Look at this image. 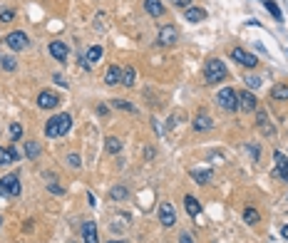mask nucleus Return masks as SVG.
<instances>
[{"instance_id": "1", "label": "nucleus", "mask_w": 288, "mask_h": 243, "mask_svg": "<svg viewBox=\"0 0 288 243\" xmlns=\"http://www.w3.org/2000/svg\"><path fill=\"white\" fill-rule=\"evenodd\" d=\"M70 129H72V117H70V114H57V117H52L48 124H45V134H48L50 139L65 137Z\"/></svg>"}, {"instance_id": "2", "label": "nucleus", "mask_w": 288, "mask_h": 243, "mask_svg": "<svg viewBox=\"0 0 288 243\" xmlns=\"http://www.w3.org/2000/svg\"><path fill=\"white\" fill-rule=\"evenodd\" d=\"M226 77V67L221 60H209L207 65H204V79H207V85H216V82H224Z\"/></svg>"}, {"instance_id": "3", "label": "nucleus", "mask_w": 288, "mask_h": 243, "mask_svg": "<svg viewBox=\"0 0 288 243\" xmlns=\"http://www.w3.org/2000/svg\"><path fill=\"white\" fill-rule=\"evenodd\" d=\"M216 102H219V107L226 109V112H236V109H238V95H236L231 87H224V90L216 95Z\"/></svg>"}, {"instance_id": "4", "label": "nucleus", "mask_w": 288, "mask_h": 243, "mask_svg": "<svg viewBox=\"0 0 288 243\" xmlns=\"http://www.w3.org/2000/svg\"><path fill=\"white\" fill-rule=\"evenodd\" d=\"M231 60H234V62H238L241 67H249V70L259 65V57H256L254 52H249V50H243V48L231 50Z\"/></svg>"}, {"instance_id": "5", "label": "nucleus", "mask_w": 288, "mask_h": 243, "mask_svg": "<svg viewBox=\"0 0 288 243\" xmlns=\"http://www.w3.org/2000/svg\"><path fill=\"white\" fill-rule=\"evenodd\" d=\"M5 45H8L10 50L20 52V50H25V48L30 45V40H27V35H25L23 30H15V32H10V35L5 37Z\"/></svg>"}, {"instance_id": "6", "label": "nucleus", "mask_w": 288, "mask_h": 243, "mask_svg": "<svg viewBox=\"0 0 288 243\" xmlns=\"http://www.w3.org/2000/svg\"><path fill=\"white\" fill-rule=\"evenodd\" d=\"M0 194H5V196H18L20 194V181L15 174H8L0 179Z\"/></svg>"}, {"instance_id": "7", "label": "nucleus", "mask_w": 288, "mask_h": 243, "mask_svg": "<svg viewBox=\"0 0 288 243\" xmlns=\"http://www.w3.org/2000/svg\"><path fill=\"white\" fill-rule=\"evenodd\" d=\"M159 221L164 228H172L177 223V216H174V206L169 204V201H164V204L159 206Z\"/></svg>"}, {"instance_id": "8", "label": "nucleus", "mask_w": 288, "mask_h": 243, "mask_svg": "<svg viewBox=\"0 0 288 243\" xmlns=\"http://www.w3.org/2000/svg\"><path fill=\"white\" fill-rule=\"evenodd\" d=\"M177 37H179V32H177V27H174V25H164V27L159 30L157 43H159V45H174V43H177Z\"/></svg>"}, {"instance_id": "9", "label": "nucleus", "mask_w": 288, "mask_h": 243, "mask_svg": "<svg viewBox=\"0 0 288 243\" xmlns=\"http://www.w3.org/2000/svg\"><path fill=\"white\" fill-rule=\"evenodd\" d=\"M238 109H243V112H254V109H259V99L254 97V92L243 90V92L238 95Z\"/></svg>"}, {"instance_id": "10", "label": "nucleus", "mask_w": 288, "mask_h": 243, "mask_svg": "<svg viewBox=\"0 0 288 243\" xmlns=\"http://www.w3.org/2000/svg\"><path fill=\"white\" fill-rule=\"evenodd\" d=\"M37 104L43 107V109H55L60 104V97L55 92H40L37 95Z\"/></svg>"}, {"instance_id": "11", "label": "nucleus", "mask_w": 288, "mask_h": 243, "mask_svg": "<svg viewBox=\"0 0 288 243\" xmlns=\"http://www.w3.org/2000/svg\"><path fill=\"white\" fill-rule=\"evenodd\" d=\"M82 238H85V243H100V238H97V223L95 221H85V223H82Z\"/></svg>"}, {"instance_id": "12", "label": "nucleus", "mask_w": 288, "mask_h": 243, "mask_svg": "<svg viewBox=\"0 0 288 243\" xmlns=\"http://www.w3.org/2000/svg\"><path fill=\"white\" fill-rule=\"evenodd\" d=\"M50 55H52L55 60L65 62V60H67V55H70V50H67V45H65V43H60V40H55V43H50Z\"/></svg>"}, {"instance_id": "13", "label": "nucleus", "mask_w": 288, "mask_h": 243, "mask_svg": "<svg viewBox=\"0 0 288 243\" xmlns=\"http://www.w3.org/2000/svg\"><path fill=\"white\" fill-rule=\"evenodd\" d=\"M273 159H276V171H278V176H283V181H288V159L276 149L273 151Z\"/></svg>"}, {"instance_id": "14", "label": "nucleus", "mask_w": 288, "mask_h": 243, "mask_svg": "<svg viewBox=\"0 0 288 243\" xmlns=\"http://www.w3.org/2000/svg\"><path fill=\"white\" fill-rule=\"evenodd\" d=\"M184 18H186V23H204V20H207V10L191 5V8L184 10Z\"/></svg>"}, {"instance_id": "15", "label": "nucleus", "mask_w": 288, "mask_h": 243, "mask_svg": "<svg viewBox=\"0 0 288 243\" xmlns=\"http://www.w3.org/2000/svg\"><path fill=\"white\" fill-rule=\"evenodd\" d=\"M100 57H102V48H100V45H95V48H90V50H87V55L82 57L79 62H82V67H90V65H92V62H97Z\"/></svg>"}, {"instance_id": "16", "label": "nucleus", "mask_w": 288, "mask_h": 243, "mask_svg": "<svg viewBox=\"0 0 288 243\" xmlns=\"http://www.w3.org/2000/svg\"><path fill=\"white\" fill-rule=\"evenodd\" d=\"M105 82H107V85H122V67L112 65V67L107 70V74H105Z\"/></svg>"}, {"instance_id": "17", "label": "nucleus", "mask_w": 288, "mask_h": 243, "mask_svg": "<svg viewBox=\"0 0 288 243\" xmlns=\"http://www.w3.org/2000/svg\"><path fill=\"white\" fill-rule=\"evenodd\" d=\"M144 10H147L152 18L164 15V5H161V0H144Z\"/></svg>"}, {"instance_id": "18", "label": "nucleus", "mask_w": 288, "mask_h": 243, "mask_svg": "<svg viewBox=\"0 0 288 243\" xmlns=\"http://www.w3.org/2000/svg\"><path fill=\"white\" fill-rule=\"evenodd\" d=\"M191 176L196 179V184H201V186H204V184H209V181L214 179V171H211V169H194V171H191Z\"/></svg>"}, {"instance_id": "19", "label": "nucleus", "mask_w": 288, "mask_h": 243, "mask_svg": "<svg viewBox=\"0 0 288 243\" xmlns=\"http://www.w3.org/2000/svg\"><path fill=\"white\" fill-rule=\"evenodd\" d=\"M194 129H196V132H207V129H211V119H209L207 114H196V119H194Z\"/></svg>"}, {"instance_id": "20", "label": "nucleus", "mask_w": 288, "mask_h": 243, "mask_svg": "<svg viewBox=\"0 0 288 243\" xmlns=\"http://www.w3.org/2000/svg\"><path fill=\"white\" fill-rule=\"evenodd\" d=\"M184 204H186V211H189V216H199L201 214V204L194 198V196H186L184 198Z\"/></svg>"}, {"instance_id": "21", "label": "nucleus", "mask_w": 288, "mask_h": 243, "mask_svg": "<svg viewBox=\"0 0 288 243\" xmlns=\"http://www.w3.org/2000/svg\"><path fill=\"white\" fill-rule=\"evenodd\" d=\"M105 146H107L109 154H119V151H122V142H119L117 137H107V139H105Z\"/></svg>"}, {"instance_id": "22", "label": "nucleus", "mask_w": 288, "mask_h": 243, "mask_svg": "<svg viewBox=\"0 0 288 243\" xmlns=\"http://www.w3.org/2000/svg\"><path fill=\"white\" fill-rule=\"evenodd\" d=\"M243 221L249 223V226H256V223L261 221V216H259L256 209H246V211H243Z\"/></svg>"}, {"instance_id": "23", "label": "nucleus", "mask_w": 288, "mask_h": 243, "mask_svg": "<svg viewBox=\"0 0 288 243\" xmlns=\"http://www.w3.org/2000/svg\"><path fill=\"white\" fill-rule=\"evenodd\" d=\"M15 67H18V60H15V57H5V55H0V70L13 72Z\"/></svg>"}, {"instance_id": "24", "label": "nucleus", "mask_w": 288, "mask_h": 243, "mask_svg": "<svg viewBox=\"0 0 288 243\" xmlns=\"http://www.w3.org/2000/svg\"><path fill=\"white\" fill-rule=\"evenodd\" d=\"M122 85H127V87L134 85V67H125V70H122Z\"/></svg>"}, {"instance_id": "25", "label": "nucleus", "mask_w": 288, "mask_h": 243, "mask_svg": "<svg viewBox=\"0 0 288 243\" xmlns=\"http://www.w3.org/2000/svg\"><path fill=\"white\" fill-rule=\"evenodd\" d=\"M271 97L273 99H288V85H276L271 90Z\"/></svg>"}, {"instance_id": "26", "label": "nucleus", "mask_w": 288, "mask_h": 243, "mask_svg": "<svg viewBox=\"0 0 288 243\" xmlns=\"http://www.w3.org/2000/svg\"><path fill=\"white\" fill-rule=\"evenodd\" d=\"M263 5H266V10H268L276 20H283V13H281V8L273 3V0H263Z\"/></svg>"}, {"instance_id": "27", "label": "nucleus", "mask_w": 288, "mask_h": 243, "mask_svg": "<svg viewBox=\"0 0 288 243\" xmlns=\"http://www.w3.org/2000/svg\"><path fill=\"white\" fill-rule=\"evenodd\" d=\"M40 154V144L37 142H25V156L27 159H35Z\"/></svg>"}, {"instance_id": "28", "label": "nucleus", "mask_w": 288, "mask_h": 243, "mask_svg": "<svg viewBox=\"0 0 288 243\" xmlns=\"http://www.w3.org/2000/svg\"><path fill=\"white\" fill-rule=\"evenodd\" d=\"M127 196H130L127 186H114V189H112V198H114V201H125Z\"/></svg>"}, {"instance_id": "29", "label": "nucleus", "mask_w": 288, "mask_h": 243, "mask_svg": "<svg viewBox=\"0 0 288 243\" xmlns=\"http://www.w3.org/2000/svg\"><path fill=\"white\" fill-rule=\"evenodd\" d=\"M10 161H15V159H13V154H10V149L0 146V164H10Z\"/></svg>"}, {"instance_id": "30", "label": "nucleus", "mask_w": 288, "mask_h": 243, "mask_svg": "<svg viewBox=\"0 0 288 243\" xmlns=\"http://www.w3.org/2000/svg\"><path fill=\"white\" fill-rule=\"evenodd\" d=\"M10 137L13 139H20L23 137V127L18 124V122H13V124H10Z\"/></svg>"}, {"instance_id": "31", "label": "nucleus", "mask_w": 288, "mask_h": 243, "mask_svg": "<svg viewBox=\"0 0 288 243\" xmlns=\"http://www.w3.org/2000/svg\"><path fill=\"white\" fill-rule=\"evenodd\" d=\"M243 82H246V85H249L251 90H259V87H261V79H259V77H246V79H243Z\"/></svg>"}, {"instance_id": "32", "label": "nucleus", "mask_w": 288, "mask_h": 243, "mask_svg": "<svg viewBox=\"0 0 288 243\" xmlns=\"http://www.w3.org/2000/svg\"><path fill=\"white\" fill-rule=\"evenodd\" d=\"M114 107H117V109H127V112H134V107H132L130 102H125V99H114Z\"/></svg>"}, {"instance_id": "33", "label": "nucleus", "mask_w": 288, "mask_h": 243, "mask_svg": "<svg viewBox=\"0 0 288 243\" xmlns=\"http://www.w3.org/2000/svg\"><path fill=\"white\" fill-rule=\"evenodd\" d=\"M67 164H70L72 169H79L82 161H79V156H77V154H70V156H67Z\"/></svg>"}, {"instance_id": "34", "label": "nucleus", "mask_w": 288, "mask_h": 243, "mask_svg": "<svg viewBox=\"0 0 288 243\" xmlns=\"http://www.w3.org/2000/svg\"><path fill=\"white\" fill-rule=\"evenodd\" d=\"M15 18V13L13 10H0V20H3V23H10Z\"/></svg>"}, {"instance_id": "35", "label": "nucleus", "mask_w": 288, "mask_h": 243, "mask_svg": "<svg viewBox=\"0 0 288 243\" xmlns=\"http://www.w3.org/2000/svg\"><path fill=\"white\" fill-rule=\"evenodd\" d=\"M48 189H50L52 194H65V189H62V186H57V184H48Z\"/></svg>"}, {"instance_id": "36", "label": "nucleus", "mask_w": 288, "mask_h": 243, "mask_svg": "<svg viewBox=\"0 0 288 243\" xmlns=\"http://www.w3.org/2000/svg\"><path fill=\"white\" fill-rule=\"evenodd\" d=\"M179 243H194L191 233H182V236H179Z\"/></svg>"}, {"instance_id": "37", "label": "nucleus", "mask_w": 288, "mask_h": 243, "mask_svg": "<svg viewBox=\"0 0 288 243\" xmlns=\"http://www.w3.org/2000/svg\"><path fill=\"white\" fill-rule=\"evenodd\" d=\"M174 3H177L179 8H184V10H186V8H191V0H174Z\"/></svg>"}, {"instance_id": "38", "label": "nucleus", "mask_w": 288, "mask_h": 243, "mask_svg": "<svg viewBox=\"0 0 288 243\" xmlns=\"http://www.w3.org/2000/svg\"><path fill=\"white\" fill-rule=\"evenodd\" d=\"M55 82H57L60 87H67V79H65L62 74H55Z\"/></svg>"}, {"instance_id": "39", "label": "nucleus", "mask_w": 288, "mask_h": 243, "mask_svg": "<svg viewBox=\"0 0 288 243\" xmlns=\"http://www.w3.org/2000/svg\"><path fill=\"white\" fill-rule=\"evenodd\" d=\"M281 236H283V238L288 241V226H283V228H281Z\"/></svg>"}, {"instance_id": "40", "label": "nucleus", "mask_w": 288, "mask_h": 243, "mask_svg": "<svg viewBox=\"0 0 288 243\" xmlns=\"http://www.w3.org/2000/svg\"><path fill=\"white\" fill-rule=\"evenodd\" d=\"M105 243H127V241H105Z\"/></svg>"}, {"instance_id": "41", "label": "nucleus", "mask_w": 288, "mask_h": 243, "mask_svg": "<svg viewBox=\"0 0 288 243\" xmlns=\"http://www.w3.org/2000/svg\"><path fill=\"white\" fill-rule=\"evenodd\" d=\"M0 221H3V219H0Z\"/></svg>"}]
</instances>
